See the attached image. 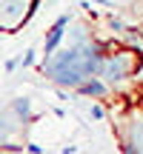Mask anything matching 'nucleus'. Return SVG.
Instances as JSON below:
<instances>
[{
	"mask_svg": "<svg viewBox=\"0 0 143 154\" xmlns=\"http://www.w3.org/2000/svg\"><path fill=\"white\" fill-rule=\"evenodd\" d=\"M103 43L89 40V43H69L66 49H57L52 57L40 63L43 74L60 88H77L89 77L100 74L103 66Z\"/></svg>",
	"mask_w": 143,
	"mask_h": 154,
	"instance_id": "obj_1",
	"label": "nucleus"
},
{
	"mask_svg": "<svg viewBox=\"0 0 143 154\" xmlns=\"http://www.w3.org/2000/svg\"><path fill=\"white\" fill-rule=\"evenodd\" d=\"M143 66V51H132V49H117L112 54L103 57L100 66V77L109 86H120L123 80H129L132 74H138Z\"/></svg>",
	"mask_w": 143,
	"mask_h": 154,
	"instance_id": "obj_2",
	"label": "nucleus"
},
{
	"mask_svg": "<svg viewBox=\"0 0 143 154\" xmlns=\"http://www.w3.org/2000/svg\"><path fill=\"white\" fill-rule=\"evenodd\" d=\"M3 3V14H0V29L3 32H17L26 20H32L34 9L40 0H0Z\"/></svg>",
	"mask_w": 143,
	"mask_h": 154,
	"instance_id": "obj_3",
	"label": "nucleus"
},
{
	"mask_svg": "<svg viewBox=\"0 0 143 154\" xmlns=\"http://www.w3.org/2000/svg\"><path fill=\"white\" fill-rule=\"evenodd\" d=\"M120 131V149L123 151H143V111H132L129 117H123V123H117Z\"/></svg>",
	"mask_w": 143,
	"mask_h": 154,
	"instance_id": "obj_4",
	"label": "nucleus"
},
{
	"mask_svg": "<svg viewBox=\"0 0 143 154\" xmlns=\"http://www.w3.org/2000/svg\"><path fill=\"white\" fill-rule=\"evenodd\" d=\"M69 20H72V14H60V17L55 20V26L49 29V34H46V40H43V60H46V57H52L57 49H60V40L69 34V32H66Z\"/></svg>",
	"mask_w": 143,
	"mask_h": 154,
	"instance_id": "obj_5",
	"label": "nucleus"
},
{
	"mask_svg": "<svg viewBox=\"0 0 143 154\" xmlns=\"http://www.w3.org/2000/svg\"><path fill=\"white\" fill-rule=\"evenodd\" d=\"M77 91H80V94H86V97L106 100V97H109V83H106L100 74H94V77H89L86 83H80V86H77Z\"/></svg>",
	"mask_w": 143,
	"mask_h": 154,
	"instance_id": "obj_6",
	"label": "nucleus"
},
{
	"mask_svg": "<svg viewBox=\"0 0 143 154\" xmlns=\"http://www.w3.org/2000/svg\"><path fill=\"white\" fill-rule=\"evenodd\" d=\"M9 109L14 111V114L20 117L23 123H29V120H32V100H29V97H14V100L9 103Z\"/></svg>",
	"mask_w": 143,
	"mask_h": 154,
	"instance_id": "obj_7",
	"label": "nucleus"
},
{
	"mask_svg": "<svg viewBox=\"0 0 143 154\" xmlns=\"http://www.w3.org/2000/svg\"><path fill=\"white\" fill-rule=\"evenodd\" d=\"M109 29L117 34V37H126V32H129V26L123 20H117V17H109Z\"/></svg>",
	"mask_w": 143,
	"mask_h": 154,
	"instance_id": "obj_8",
	"label": "nucleus"
},
{
	"mask_svg": "<svg viewBox=\"0 0 143 154\" xmlns=\"http://www.w3.org/2000/svg\"><path fill=\"white\" fill-rule=\"evenodd\" d=\"M89 114H92V120H103V117H106V109L100 103H94L92 109H89Z\"/></svg>",
	"mask_w": 143,
	"mask_h": 154,
	"instance_id": "obj_9",
	"label": "nucleus"
},
{
	"mask_svg": "<svg viewBox=\"0 0 143 154\" xmlns=\"http://www.w3.org/2000/svg\"><path fill=\"white\" fill-rule=\"evenodd\" d=\"M34 54H37V51H34V49H26V51H23V57H20V63H23V66H32V63H34Z\"/></svg>",
	"mask_w": 143,
	"mask_h": 154,
	"instance_id": "obj_10",
	"label": "nucleus"
},
{
	"mask_svg": "<svg viewBox=\"0 0 143 154\" xmlns=\"http://www.w3.org/2000/svg\"><path fill=\"white\" fill-rule=\"evenodd\" d=\"M3 69H6V72H14V69H17V60H14V57H11V60H6Z\"/></svg>",
	"mask_w": 143,
	"mask_h": 154,
	"instance_id": "obj_11",
	"label": "nucleus"
},
{
	"mask_svg": "<svg viewBox=\"0 0 143 154\" xmlns=\"http://www.w3.org/2000/svg\"><path fill=\"white\" fill-rule=\"evenodd\" d=\"M26 151H32V154H40V151H43V149H40V146H37V143H29V146H26Z\"/></svg>",
	"mask_w": 143,
	"mask_h": 154,
	"instance_id": "obj_12",
	"label": "nucleus"
}]
</instances>
